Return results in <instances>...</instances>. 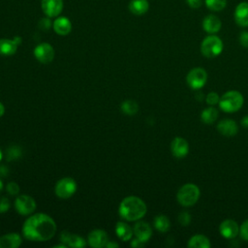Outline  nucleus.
Here are the masks:
<instances>
[{
	"label": "nucleus",
	"mask_w": 248,
	"mask_h": 248,
	"mask_svg": "<svg viewBox=\"0 0 248 248\" xmlns=\"http://www.w3.org/2000/svg\"><path fill=\"white\" fill-rule=\"evenodd\" d=\"M207 9L213 12H220L227 6V0H204Z\"/></svg>",
	"instance_id": "nucleus-28"
},
{
	"label": "nucleus",
	"mask_w": 248,
	"mask_h": 248,
	"mask_svg": "<svg viewBox=\"0 0 248 248\" xmlns=\"http://www.w3.org/2000/svg\"><path fill=\"white\" fill-rule=\"evenodd\" d=\"M223 42L216 35L205 37L201 44V52L207 58H214L223 51Z\"/></svg>",
	"instance_id": "nucleus-5"
},
{
	"label": "nucleus",
	"mask_w": 248,
	"mask_h": 248,
	"mask_svg": "<svg viewBox=\"0 0 248 248\" xmlns=\"http://www.w3.org/2000/svg\"><path fill=\"white\" fill-rule=\"evenodd\" d=\"M221 26L220 18L214 15H208L202 20V28L208 34L217 33L221 29Z\"/></svg>",
	"instance_id": "nucleus-18"
},
{
	"label": "nucleus",
	"mask_w": 248,
	"mask_h": 248,
	"mask_svg": "<svg viewBox=\"0 0 248 248\" xmlns=\"http://www.w3.org/2000/svg\"><path fill=\"white\" fill-rule=\"evenodd\" d=\"M133 232H134L136 237L144 243L146 241H148L152 235L151 227L149 226V224H147L146 222H142V221L135 224V226L133 228Z\"/></svg>",
	"instance_id": "nucleus-17"
},
{
	"label": "nucleus",
	"mask_w": 248,
	"mask_h": 248,
	"mask_svg": "<svg viewBox=\"0 0 248 248\" xmlns=\"http://www.w3.org/2000/svg\"><path fill=\"white\" fill-rule=\"evenodd\" d=\"M106 247H108V248H110V247H118V244H117V243H115V242L108 241V242H107V244H106Z\"/></svg>",
	"instance_id": "nucleus-39"
},
{
	"label": "nucleus",
	"mask_w": 248,
	"mask_h": 248,
	"mask_svg": "<svg viewBox=\"0 0 248 248\" xmlns=\"http://www.w3.org/2000/svg\"><path fill=\"white\" fill-rule=\"evenodd\" d=\"M219 100H220V97L218 96V94L216 92H209L205 97L206 103L210 106H214L216 104H219Z\"/></svg>",
	"instance_id": "nucleus-30"
},
{
	"label": "nucleus",
	"mask_w": 248,
	"mask_h": 248,
	"mask_svg": "<svg viewBox=\"0 0 248 248\" xmlns=\"http://www.w3.org/2000/svg\"><path fill=\"white\" fill-rule=\"evenodd\" d=\"M143 245H144V242H142L141 240H140L137 237L135 239H133L131 242V246H133V247H142Z\"/></svg>",
	"instance_id": "nucleus-37"
},
{
	"label": "nucleus",
	"mask_w": 248,
	"mask_h": 248,
	"mask_svg": "<svg viewBox=\"0 0 248 248\" xmlns=\"http://www.w3.org/2000/svg\"><path fill=\"white\" fill-rule=\"evenodd\" d=\"M154 227L161 232H166L170 228V222L166 215H158L154 219Z\"/></svg>",
	"instance_id": "nucleus-26"
},
{
	"label": "nucleus",
	"mask_w": 248,
	"mask_h": 248,
	"mask_svg": "<svg viewBox=\"0 0 248 248\" xmlns=\"http://www.w3.org/2000/svg\"><path fill=\"white\" fill-rule=\"evenodd\" d=\"M241 125L244 128H248V115H245L241 120Z\"/></svg>",
	"instance_id": "nucleus-38"
},
{
	"label": "nucleus",
	"mask_w": 248,
	"mask_h": 248,
	"mask_svg": "<svg viewBox=\"0 0 248 248\" xmlns=\"http://www.w3.org/2000/svg\"><path fill=\"white\" fill-rule=\"evenodd\" d=\"M21 244V237L18 233L12 232L0 236V248H16Z\"/></svg>",
	"instance_id": "nucleus-19"
},
{
	"label": "nucleus",
	"mask_w": 248,
	"mask_h": 248,
	"mask_svg": "<svg viewBox=\"0 0 248 248\" xmlns=\"http://www.w3.org/2000/svg\"><path fill=\"white\" fill-rule=\"evenodd\" d=\"M53 29L55 33L61 36L68 35L72 30V23L69 20V18L61 16L54 20L53 22Z\"/></svg>",
	"instance_id": "nucleus-20"
},
{
	"label": "nucleus",
	"mask_w": 248,
	"mask_h": 248,
	"mask_svg": "<svg viewBox=\"0 0 248 248\" xmlns=\"http://www.w3.org/2000/svg\"><path fill=\"white\" fill-rule=\"evenodd\" d=\"M121 109L128 115H134L139 110V105L134 100H126L121 104Z\"/></svg>",
	"instance_id": "nucleus-27"
},
{
	"label": "nucleus",
	"mask_w": 248,
	"mask_h": 248,
	"mask_svg": "<svg viewBox=\"0 0 248 248\" xmlns=\"http://www.w3.org/2000/svg\"><path fill=\"white\" fill-rule=\"evenodd\" d=\"M20 155H21V151L16 146L10 147L7 150V160H9V161L13 160V159H16V158H18Z\"/></svg>",
	"instance_id": "nucleus-29"
},
{
	"label": "nucleus",
	"mask_w": 248,
	"mask_h": 248,
	"mask_svg": "<svg viewBox=\"0 0 248 248\" xmlns=\"http://www.w3.org/2000/svg\"><path fill=\"white\" fill-rule=\"evenodd\" d=\"M186 2L188 4V6L193 9H198L202 4V0H186Z\"/></svg>",
	"instance_id": "nucleus-36"
},
{
	"label": "nucleus",
	"mask_w": 248,
	"mask_h": 248,
	"mask_svg": "<svg viewBox=\"0 0 248 248\" xmlns=\"http://www.w3.org/2000/svg\"><path fill=\"white\" fill-rule=\"evenodd\" d=\"M54 191L60 199L71 198L77 191V182L72 177H63L56 182Z\"/></svg>",
	"instance_id": "nucleus-6"
},
{
	"label": "nucleus",
	"mask_w": 248,
	"mask_h": 248,
	"mask_svg": "<svg viewBox=\"0 0 248 248\" xmlns=\"http://www.w3.org/2000/svg\"><path fill=\"white\" fill-rule=\"evenodd\" d=\"M3 189V181L0 179V191Z\"/></svg>",
	"instance_id": "nucleus-41"
},
{
	"label": "nucleus",
	"mask_w": 248,
	"mask_h": 248,
	"mask_svg": "<svg viewBox=\"0 0 248 248\" xmlns=\"http://www.w3.org/2000/svg\"><path fill=\"white\" fill-rule=\"evenodd\" d=\"M9 208H10V201L5 197L0 198V213L7 212Z\"/></svg>",
	"instance_id": "nucleus-34"
},
{
	"label": "nucleus",
	"mask_w": 248,
	"mask_h": 248,
	"mask_svg": "<svg viewBox=\"0 0 248 248\" xmlns=\"http://www.w3.org/2000/svg\"><path fill=\"white\" fill-rule=\"evenodd\" d=\"M219 231L222 236L231 239L235 237L239 233V226L235 221L232 219H227L220 224Z\"/></svg>",
	"instance_id": "nucleus-13"
},
{
	"label": "nucleus",
	"mask_w": 248,
	"mask_h": 248,
	"mask_svg": "<svg viewBox=\"0 0 248 248\" xmlns=\"http://www.w3.org/2000/svg\"><path fill=\"white\" fill-rule=\"evenodd\" d=\"M60 240L66 246L72 247V248H83L86 246V241L83 237L75 233H71L70 232H66V231L61 232Z\"/></svg>",
	"instance_id": "nucleus-11"
},
{
	"label": "nucleus",
	"mask_w": 248,
	"mask_h": 248,
	"mask_svg": "<svg viewBox=\"0 0 248 248\" xmlns=\"http://www.w3.org/2000/svg\"><path fill=\"white\" fill-rule=\"evenodd\" d=\"M218 132L226 137H232L237 134L238 126L234 120L223 119L217 124Z\"/></svg>",
	"instance_id": "nucleus-16"
},
{
	"label": "nucleus",
	"mask_w": 248,
	"mask_h": 248,
	"mask_svg": "<svg viewBox=\"0 0 248 248\" xmlns=\"http://www.w3.org/2000/svg\"><path fill=\"white\" fill-rule=\"evenodd\" d=\"M4 112H5V107H4V105L0 102V117L4 114Z\"/></svg>",
	"instance_id": "nucleus-40"
},
{
	"label": "nucleus",
	"mask_w": 248,
	"mask_h": 248,
	"mask_svg": "<svg viewBox=\"0 0 248 248\" xmlns=\"http://www.w3.org/2000/svg\"><path fill=\"white\" fill-rule=\"evenodd\" d=\"M34 55L40 63L48 64L54 58V49L51 45L42 43L34 48Z\"/></svg>",
	"instance_id": "nucleus-9"
},
{
	"label": "nucleus",
	"mask_w": 248,
	"mask_h": 248,
	"mask_svg": "<svg viewBox=\"0 0 248 248\" xmlns=\"http://www.w3.org/2000/svg\"><path fill=\"white\" fill-rule=\"evenodd\" d=\"M7 192L10 194V195H13V196H16L19 193V186L17 183L16 182H10L7 184Z\"/></svg>",
	"instance_id": "nucleus-33"
},
{
	"label": "nucleus",
	"mask_w": 248,
	"mask_h": 248,
	"mask_svg": "<svg viewBox=\"0 0 248 248\" xmlns=\"http://www.w3.org/2000/svg\"><path fill=\"white\" fill-rule=\"evenodd\" d=\"M15 208L17 213L28 215L36 209V202L28 195H19L15 201Z\"/></svg>",
	"instance_id": "nucleus-8"
},
{
	"label": "nucleus",
	"mask_w": 248,
	"mask_h": 248,
	"mask_svg": "<svg viewBox=\"0 0 248 248\" xmlns=\"http://www.w3.org/2000/svg\"><path fill=\"white\" fill-rule=\"evenodd\" d=\"M63 9L62 0H42V10L49 17L57 16Z\"/></svg>",
	"instance_id": "nucleus-14"
},
{
	"label": "nucleus",
	"mask_w": 248,
	"mask_h": 248,
	"mask_svg": "<svg viewBox=\"0 0 248 248\" xmlns=\"http://www.w3.org/2000/svg\"><path fill=\"white\" fill-rule=\"evenodd\" d=\"M2 156H3V154H2V151H1V149H0V161H1V159H2Z\"/></svg>",
	"instance_id": "nucleus-42"
},
{
	"label": "nucleus",
	"mask_w": 248,
	"mask_h": 248,
	"mask_svg": "<svg viewBox=\"0 0 248 248\" xmlns=\"http://www.w3.org/2000/svg\"><path fill=\"white\" fill-rule=\"evenodd\" d=\"M178 221L182 226H188L191 222V215L188 212L183 211L178 215Z\"/></svg>",
	"instance_id": "nucleus-31"
},
{
	"label": "nucleus",
	"mask_w": 248,
	"mask_h": 248,
	"mask_svg": "<svg viewBox=\"0 0 248 248\" xmlns=\"http://www.w3.org/2000/svg\"><path fill=\"white\" fill-rule=\"evenodd\" d=\"M210 240L202 234L193 235L188 241V247L190 248H209Z\"/></svg>",
	"instance_id": "nucleus-24"
},
{
	"label": "nucleus",
	"mask_w": 248,
	"mask_h": 248,
	"mask_svg": "<svg viewBox=\"0 0 248 248\" xmlns=\"http://www.w3.org/2000/svg\"><path fill=\"white\" fill-rule=\"evenodd\" d=\"M18 44L13 39H0V55L3 56H11L16 53L17 49Z\"/></svg>",
	"instance_id": "nucleus-21"
},
{
	"label": "nucleus",
	"mask_w": 248,
	"mask_h": 248,
	"mask_svg": "<svg viewBox=\"0 0 248 248\" xmlns=\"http://www.w3.org/2000/svg\"><path fill=\"white\" fill-rule=\"evenodd\" d=\"M115 232L117 236L123 240V241H128L132 238L133 236V229L126 223L124 222H118L115 226Z\"/></svg>",
	"instance_id": "nucleus-22"
},
{
	"label": "nucleus",
	"mask_w": 248,
	"mask_h": 248,
	"mask_svg": "<svg viewBox=\"0 0 248 248\" xmlns=\"http://www.w3.org/2000/svg\"><path fill=\"white\" fill-rule=\"evenodd\" d=\"M186 81L192 89H201L207 81V73L203 68H193L188 73L186 77Z\"/></svg>",
	"instance_id": "nucleus-7"
},
{
	"label": "nucleus",
	"mask_w": 248,
	"mask_h": 248,
	"mask_svg": "<svg viewBox=\"0 0 248 248\" xmlns=\"http://www.w3.org/2000/svg\"><path fill=\"white\" fill-rule=\"evenodd\" d=\"M239 234L242 239L248 241V219L241 224L239 228Z\"/></svg>",
	"instance_id": "nucleus-32"
},
{
	"label": "nucleus",
	"mask_w": 248,
	"mask_h": 248,
	"mask_svg": "<svg viewBox=\"0 0 248 248\" xmlns=\"http://www.w3.org/2000/svg\"><path fill=\"white\" fill-rule=\"evenodd\" d=\"M239 43L243 47H248V31H242L240 33Z\"/></svg>",
	"instance_id": "nucleus-35"
},
{
	"label": "nucleus",
	"mask_w": 248,
	"mask_h": 248,
	"mask_svg": "<svg viewBox=\"0 0 248 248\" xmlns=\"http://www.w3.org/2000/svg\"><path fill=\"white\" fill-rule=\"evenodd\" d=\"M88 244L93 247V248H102L104 246H106L107 242L108 241V236L107 232L97 229V230H93L92 232H89L88 237Z\"/></svg>",
	"instance_id": "nucleus-10"
},
{
	"label": "nucleus",
	"mask_w": 248,
	"mask_h": 248,
	"mask_svg": "<svg viewBox=\"0 0 248 248\" xmlns=\"http://www.w3.org/2000/svg\"><path fill=\"white\" fill-rule=\"evenodd\" d=\"M147 211L145 202L139 197L130 196L120 202L119 215L127 221H137L142 218Z\"/></svg>",
	"instance_id": "nucleus-2"
},
{
	"label": "nucleus",
	"mask_w": 248,
	"mask_h": 248,
	"mask_svg": "<svg viewBox=\"0 0 248 248\" xmlns=\"http://www.w3.org/2000/svg\"><path fill=\"white\" fill-rule=\"evenodd\" d=\"M170 150L174 157L184 158L189 151L188 141L181 137H176L170 143Z\"/></svg>",
	"instance_id": "nucleus-12"
},
{
	"label": "nucleus",
	"mask_w": 248,
	"mask_h": 248,
	"mask_svg": "<svg viewBox=\"0 0 248 248\" xmlns=\"http://www.w3.org/2000/svg\"><path fill=\"white\" fill-rule=\"evenodd\" d=\"M200 195V189L196 184L186 183L177 191L176 199L182 206H192L199 201Z\"/></svg>",
	"instance_id": "nucleus-4"
},
{
	"label": "nucleus",
	"mask_w": 248,
	"mask_h": 248,
	"mask_svg": "<svg viewBox=\"0 0 248 248\" xmlns=\"http://www.w3.org/2000/svg\"><path fill=\"white\" fill-rule=\"evenodd\" d=\"M234 20L241 27H248V2H240L234 10Z\"/></svg>",
	"instance_id": "nucleus-15"
},
{
	"label": "nucleus",
	"mask_w": 248,
	"mask_h": 248,
	"mask_svg": "<svg viewBox=\"0 0 248 248\" xmlns=\"http://www.w3.org/2000/svg\"><path fill=\"white\" fill-rule=\"evenodd\" d=\"M55 232L54 220L45 213L31 215L22 226V233L30 241H46L55 234Z\"/></svg>",
	"instance_id": "nucleus-1"
},
{
	"label": "nucleus",
	"mask_w": 248,
	"mask_h": 248,
	"mask_svg": "<svg viewBox=\"0 0 248 248\" xmlns=\"http://www.w3.org/2000/svg\"><path fill=\"white\" fill-rule=\"evenodd\" d=\"M243 102L244 99L240 92L230 90L220 97L219 107L225 112H235L242 107Z\"/></svg>",
	"instance_id": "nucleus-3"
},
{
	"label": "nucleus",
	"mask_w": 248,
	"mask_h": 248,
	"mask_svg": "<svg viewBox=\"0 0 248 248\" xmlns=\"http://www.w3.org/2000/svg\"><path fill=\"white\" fill-rule=\"evenodd\" d=\"M218 117V110L214 107L204 108L201 113V119L205 124H212Z\"/></svg>",
	"instance_id": "nucleus-25"
},
{
	"label": "nucleus",
	"mask_w": 248,
	"mask_h": 248,
	"mask_svg": "<svg viewBox=\"0 0 248 248\" xmlns=\"http://www.w3.org/2000/svg\"><path fill=\"white\" fill-rule=\"evenodd\" d=\"M149 4L147 0H132L129 4V10L132 14L141 16L148 11Z\"/></svg>",
	"instance_id": "nucleus-23"
}]
</instances>
